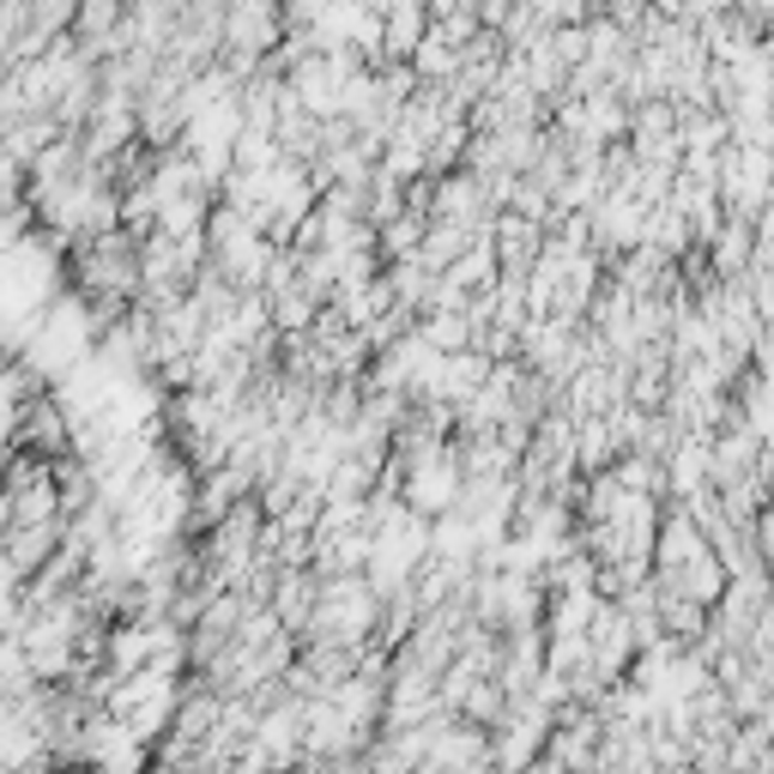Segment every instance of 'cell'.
<instances>
[{"mask_svg":"<svg viewBox=\"0 0 774 774\" xmlns=\"http://www.w3.org/2000/svg\"><path fill=\"white\" fill-rule=\"evenodd\" d=\"M182 702H188V695H182V683H176L170 672H139V678L115 683V695H109V708H103V714H115L139 744H151V739H164V732L176 726Z\"/></svg>","mask_w":774,"mask_h":774,"instance_id":"cell-1","label":"cell"}]
</instances>
